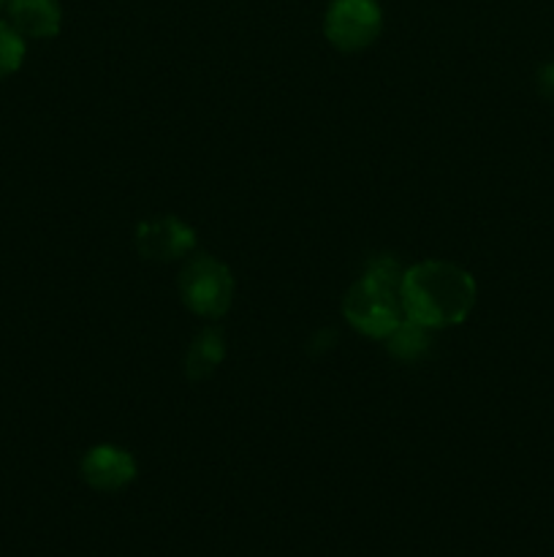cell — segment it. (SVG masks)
<instances>
[{
    "label": "cell",
    "instance_id": "6da1fadb",
    "mask_svg": "<svg viewBox=\"0 0 554 557\" xmlns=\"http://www.w3.org/2000/svg\"><path fill=\"white\" fill-rule=\"evenodd\" d=\"M400 299L405 319L427 330H443L462 324L470 315L476 305V281L451 261H421L402 275Z\"/></svg>",
    "mask_w": 554,
    "mask_h": 557
},
{
    "label": "cell",
    "instance_id": "277c9868",
    "mask_svg": "<svg viewBox=\"0 0 554 557\" xmlns=\"http://www.w3.org/2000/svg\"><path fill=\"white\" fill-rule=\"evenodd\" d=\"M383 30L378 0H331L324 16V36L340 52H362Z\"/></svg>",
    "mask_w": 554,
    "mask_h": 557
},
{
    "label": "cell",
    "instance_id": "9c48e42d",
    "mask_svg": "<svg viewBox=\"0 0 554 557\" xmlns=\"http://www.w3.org/2000/svg\"><path fill=\"white\" fill-rule=\"evenodd\" d=\"M386 348L391 351V357L402 359V362H413V359L421 357L429 348V330L427 326L416 324V321L405 319L389 337H383Z\"/></svg>",
    "mask_w": 554,
    "mask_h": 557
},
{
    "label": "cell",
    "instance_id": "52a82bcc",
    "mask_svg": "<svg viewBox=\"0 0 554 557\" xmlns=\"http://www.w3.org/2000/svg\"><path fill=\"white\" fill-rule=\"evenodd\" d=\"M5 22L25 38H54L63 11L58 0H5Z\"/></svg>",
    "mask_w": 554,
    "mask_h": 557
},
{
    "label": "cell",
    "instance_id": "8992f818",
    "mask_svg": "<svg viewBox=\"0 0 554 557\" xmlns=\"http://www.w3.org/2000/svg\"><path fill=\"white\" fill-rule=\"evenodd\" d=\"M81 479L98 493H119L136 479V460L119 446H92L81 457Z\"/></svg>",
    "mask_w": 554,
    "mask_h": 557
},
{
    "label": "cell",
    "instance_id": "30bf717a",
    "mask_svg": "<svg viewBox=\"0 0 554 557\" xmlns=\"http://www.w3.org/2000/svg\"><path fill=\"white\" fill-rule=\"evenodd\" d=\"M25 52V36L16 33L5 20H0V79H5V76L22 69Z\"/></svg>",
    "mask_w": 554,
    "mask_h": 557
},
{
    "label": "cell",
    "instance_id": "7c38bea8",
    "mask_svg": "<svg viewBox=\"0 0 554 557\" xmlns=\"http://www.w3.org/2000/svg\"><path fill=\"white\" fill-rule=\"evenodd\" d=\"M3 3H5V0H0V11H3Z\"/></svg>",
    "mask_w": 554,
    "mask_h": 557
},
{
    "label": "cell",
    "instance_id": "7a4b0ae2",
    "mask_svg": "<svg viewBox=\"0 0 554 557\" xmlns=\"http://www.w3.org/2000/svg\"><path fill=\"white\" fill-rule=\"evenodd\" d=\"M405 270L394 259H378L367 275L358 277L342 299V315L362 335L383 341L405 321L400 299V283Z\"/></svg>",
    "mask_w": 554,
    "mask_h": 557
},
{
    "label": "cell",
    "instance_id": "3957f363",
    "mask_svg": "<svg viewBox=\"0 0 554 557\" xmlns=\"http://www.w3.org/2000/svg\"><path fill=\"white\" fill-rule=\"evenodd\" d=\"M179 297H182L185 308H190L201 319H221L234 302L231 272L212 256H196L182 267Z\"/></svg>",
    "mask_w": 554,
    "mask_h": 557
},
{
    "label": "cell",
    "instance_id": "ba28073f",
    "mask_svg": "<svg viewBox=\"0 0 554 557\" xmlns=\"http://www.w3.org/2000/svg\"><path fill=\"white\" fill-rule=\"evenodd\" d=\"M226 359V337L221 335V330H204L196 335V341L188 346L185 354V375L190 381H204L221 368V362Z\"/></svg>",
    "mask_w": 554,
    "mask_h": 557
},
{
    "label": "cell",
    "instance_id": "5b68a950",
    "mask_svg": "<svg viewBox=\"0 0 554 557\" xmlns=\"http://www.w3.org/2000/svg\"><path fill=\"white\" fill-rule=\"evenodd\" d=\"M193 248L196 232L179 218H155V221H141L136 226V250L147 261L166 264V261L182 259Z\"/></svg>",
    "mask_w": 554,
    "mask_h": 557
},
{
    "label": "cell",
    "instance_id": "8fae6325",
    "mask_svg": "<svg viewBox=\"0 0 554 557\" xmlns=\"http://www.w3.org/2000/svg\"><path fill=\"white\" fill-rule=\"evenodd\" d=\"M538 90H541V96L549 103H554V60H549V63L538 69Z\"/></svg>",
    "mask_w": 554,
    "mask_h": 557
}]
</instances>
